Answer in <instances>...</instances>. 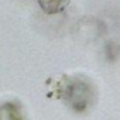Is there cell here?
I'll return each instance as SVG.
<instances>
[{"mask_svg":"<svg viewBox=\"0 0 120 120\" xmlns=\"http://www.w3.org/2000/svg\"><path fill=\"white\" fill-rule=\"evenodd\" d=\"M47 96L62 100L74 112L83 113L93 105L96 92L88 78L62 74L47 81Z\"/></svg>","mask_w":120,"mask_h":120,"instance_id":"1","label":"cell"},{"mask_svg":"<svg viewBox=\"0 0 120 120\" xmlns=\"http://www.w3.org/2000/svg\"><path fill=\"white\" fill-rule=\"evenodd\" d=\"M0 120H24V112L19 102H6L0 106Z\"/></svg>","mask_w":120,"mask_h":120,"instance_id":"2","label":"cell"},{"mask_svg":"<svg viewBox=\"0 0 120 120\" xmlns=\"http://www.w3.org/2000/svg\"><path fill=\"white\" fill-rule=\"evenodd\" d=\"M71 3V0H38V4L45 14H58L62 13Z\"/></svg>","mask_w":120,"mask_h":120,"instance_id":"3","label":"cell"}]
</instances>
